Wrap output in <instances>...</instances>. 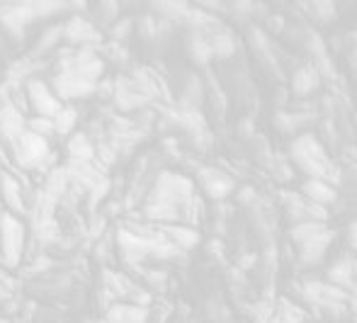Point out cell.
Masks as SVG:
<instances>
[{"instance_id": "1", "label": "cell", "mask_w": 357, "mask_h": 323, "mask_svg": "<svg viewBox=\"0 0 357 323\" xmlns=\"http://www.w3.org/2000/svg\"><path fill=\"white\" fill-rule=\"evenodd\" d=\"M289 158L306 175V180H325L333 185V182L341 178L338 168L333 165L331 156L325 154L323 141H319V139L309 132L297 136L289 143Z\"/></svg>"}, {"instance_id": "2", "label": "cell", "mask_w": 357, "mask_h": 323, "mask_svg": "<svg viewBox=\"0 0 357 323\" xmlns=\"http://www.w3.org/2000/svg\"><path fill=\"white\" fill-rule=\"evenodd\" d=\"M27 236H29L27 224L3 209L0 212V263L5 267H10V270L20 267L27 250Z\"/></svg>"}, {"instance_id": "3", "label": "cell", "mask_w": 357, "mask_h": 323, "mask_svg": "<svg viewBox=\"0 0 357 323\" xmlns=\"http://www.w3.org/2000/svg\"><path fill=\"white\" fill-rule=\"evenodd\" d=\"M8 146H10L12 158H15V163L22 170H39V173H44V168L51 165L53 158H56L51 146H49V139H42L32 132H25L20 139H15Z\"/></svg>"}, {"instance_id": "4", "label": "cell", "mask_w": 357, "mask_h": 323, "mask_svg": "<svg viewBox=\"0 0 357 323\" xmlns=\"http://www.w3.org/2000/svg\"><path fill=\"white\" fill-rule=\"evenodd\" d=\"M49 85H51L53 95L59 97L64 105H69V102H73V100H86V97L95 95L97 83L73 73V71H59Z\"/></svg>"}, {"instance_id": "5", "label": "cell", "mask_w": 357, "mask_h": 323, "mask_svg": "<svg viewBox=\"0 0 357 323\" xmlns=\"http://www.w3.org/2000/svg\"><path fill=\"white\" fill-rule=\"evenodd\" d=\"M25 95H27V105L32 107L34 117H49V119H53V117L64 110V102L53 95L51 85L42 78L27 80Z\"/></svg>"}, {"instance_id": "6", "label": "cell", "mask_w": 357, "mask_h": 323, "mask_svg": "<svg viewBox=\"0 0 357 323\" xmlns=\"http://www.w3.org/2000/svg\"><path fill=\"white\" fill-rule=\"evenodd\" d=\"M32 22H37L32 3H3L0 5V27L5 29V34H10L12 42H22L27 27Z\"/></svg>"}, {"instance_id": "7", "label": "cell", "mask_w": 357, "mask_h": 323, "mask_svg": "<svg viewBox=\"0 0 357 323\" xmlns=\"http://www.w3.org/2000/svg\"><path fill=\"white\" fill-rule=\"evenodd\" d=\"M64 39L69 42V47H88L97 51L102 49V32L83 15H71L64 22Z\"/></svg>"}, {"instance_id": "8", "label": "cell", "mask_w": 357, "mask_h": 323, "mask_svg": "<svg viewBox=\"0 0 357 323\" xmlns=\"http://www.w3.org/2000/svg\"><path fill=\"white\" fill-rule=\"evenodd\" d=\"M197 180H199V187H202L204 195L214 202L226 200V197L236 192V180L229 173H224V170H219V168L202 165V168L197 170Z\"/></svg>"}, {"instance_id": "9", "label": "cell", "mask_w": 357, "mask_h": 323, "mask_svg": "<svg viewBox=\"0 0 357 323\" xmlns=\"http://www.w3.org/2000/svg\"><path fill=\"white\" fill-rule=\"evenodd\" d=\"M0 200L8 207L5 212L15 214V217H25L27 214L25 187L12 173H0Z\"/></svg>"}, {"instance_id": "10", "label": "cell", "mask_w": 357, "mask_h": 323, "mask_svg": "<svg viewBox=\"0 0 357 323\" xmlns=\"http://www.w3.org/2000/svg\"><path fill=\"white\" fill-rule=\"evenodd\" d=\"M333 239H336V231L328 226H325L323 231L309 236V239H304L301 243H297L299 246V260H301L304 265H316V263L325 255L328 246L333 243Z\"/></svg>"}, {"instance_id": "11", "label": "cell", "mask_w": 357, "mask_h": 323, "mask_svg": "<svg viewBox=\"0 0 357 323\" xmlns=\"http://www.w3.org/2000/svg\"><path fill=\"white\" fill-rule=\"evenodd\" d=\"M151 309L134 307L129 302H114L107 307L105 323H149Z\"/></svg>"}, {"instance_id": "12", "label": "cell", "mask_w": 357, "mask_h": 323, "mask_svg": "<svg viewBox=\"0 0 357 323\" xmlns=\"http://www.w3.org/2000/svg\"><path fill=\"white\" fill-rule=\"evenodd\" d=\"M158 231L171 241L180 253L192 250L199 246V231L195 226H185V224H168V226H158Z\"/></svg>"}, {"instance_id": "13", "label": "cell", "mask_w": 357, "mask_h": 323, "mask_svg": "<svg viewBox=\"0 0 357 323\" xmlns=\"http://www.w3.org/2000/svg\"><path fill=\"white\" fill-rule=\"evenodd\" d=\"M299 195L304 197L306 202H311V204H319V207H328V204H333L338 200L336 185L325 180H304Z\"/></svg>"}, {"instance_id": "14", "label": "cell", "mask_w": 357, "mask_h": 323, "mask_svg": "<svg viewBox=\"0 0 357 323\" xmlns=\"http://www.w3.org/2000/svg\"><path fill=\"white\" fill-rule=\"evenodd\" d=\"M321 85V75L319 71L311 64H301L299 69H294L292 73V93L297 97H309L311 93L319 91Z\"/></svg>"}, {"instance_id": "15", "label": "cell", "mask_w": 357, "mask_h": 323, "mask_svg": "<svg viewBox=\"0 0 357 323\" xmlns=\"http://www.w3.org/2000/svg\"><path fill=\"white\" fill-rule=\"evenodd\" d=\"M66 154H69V160L95 163V143L90 141L86 132H73L66 141Z\"/></svg>"}, {"instance_id": "16", "label": "cell", "mask_w": 357, "mask_h": 323, "mask_svg": "<svg viewBox=\"0 0 357 323\" xmlns=\"http://www.w3.org/2000/svg\"><path fill=\"white\" fill-rule=\"evenodd\" d=\"M61 39H64V25L47 27V29H44V32L37 37V42H34V47L29 49V53H27V56L32 58V61H39V58H44L49 51H53V49L59 47Z\"/></svg>"}, {"instance_id": "17", "label": "cell", "mask_w": 357, "mask_h": 323, "mask_svg": "<svg viewBox=\"0 0 357 323\" xmlns=\"http://www.w3.org/2000/svg\"><path fill=\"white\" fill-rule=\"evenodd\" d=\"M69 190H71V178H69V173H66L64 165H53V168H49L42 192H47L51 200L61 202L66 195H69Z\"/></svg>"}, {"instance_id": "18", "label": "cell", "mask_w": 357, "mask_h": 323, "mask_svg": "<svg viewBox=\"0 0 357 323\" xmlns=\"http://www.w3.org/2000/svg\"><path fill=\"white\" fill-rule=\"evenodd\" d=\"M204 83L199 75H187L185 88H182V97L177 102V107H187V110H199L204 102Z\"/></svg>"}, {"instance_id": "19", "label": "cell", "mask_w": 357, "mask_h": 323, "mask_svg": "<svg viewBox=\"0 0 357 323\" xmlns=\"http://www.w3.org/2000/svg\"><path fill=\"white\" fill-rule=\"evenodd\" d=\"M187 53H190V58L197 66H209L214 61L212 47H209L207 37L202 32H190V37H187Z\"/></svg>"}, {"instance_id": "20", "label": "cell", "mask_w": 357, "mask_h": 323, "mask_svg": "<svg viewBox=\"0 0 357 323\" xmlns=\"http://www.w3.org/2000/svg\"><path fill=\"white\" fill-rule=\"evenodd\" d=\"M151 10L158 12V20H166V22H182L185 15L190 12V5L187 3H153Z\"/></svg>"}, {"instance_id": "21", "label": "cell", "mask_w": 357, "mask_h": 323, "mask_svg": "<svg viewBox=\"0 0 357 323\" xmlns=\"http://www.w3.org/2000/svg\"><path fill=\"white\" fill-rule=\"evenodd\" d=\"M110 187H112V180L110 178H102L100 182H95V185L90 187V190L86 192V207L90 214H97V207H100L102 202L107 200V195H110Z\"/></svg>"}, {"instance_id": "22", "label": "cell", "mask_w": 357, "mask_h": 323, "mask_svg": "<svg viewBox=\"0 0 357 323\" xmlns=\"http://www.w3.org/2000/svg\"><path fill=\"white\" fill-rule=\"evenodd\" d=\"M78 117L80 115L73 105H64V110L53 117V129H56V134H61V136H71L75 124H78Z\"/></svg>"}, {"instance_id": "23", "label": "cell", "mask_w": 357, "mask_h": 323, "mask_svg": "<svg viewBox=\"0 0 357 323\" xmlns=\"http://www.w3.org/2000/svg\"><path fill=\"white\" fill-rule=\"evenodd\" d=\"M301 8H304V10L309 12L319 25H331V22L338 17L333 3H304Z\"/></svg>"}, {"instance_id": "24", "label": "cell", "mask_w": 357, "mask_h": 323, "mask_svg": "<svg viewBox=\"0 0 357 323\" xmlns=\"http://www.w3.org/2000/svg\"><path fill=\"white\" fill-rule=\"evenodd\" d=\"M134 25H136V20H134V17H119L117 22H112V25H110V29H107V34H110V42L122 44L124 39L132 34Z\"/></svg>"}, {"instance_id": "25", "label": "cell", "mask_w": 357, "mask_h": 323, "mask_svg": "<svg viewBox=\"0 0 357 323\" xmlns=\"http://www.w3.org/2000/svg\"><path fill=\"white\" fill-rule=\"evenodd\" d=\"M27 132L37 134L42 139H51L56 129H53V119H49V117H32V119H27Z\"/></svg>"}, {"instance_id": "26", "label": "cell", "mask_w": 357, "mask_h": 323, "mask_svg": "<svg viewBox=\"0 0 357 323\" xmlns=\"http://www.w3.org/2000/svg\"><path fill=\"white\" fill-rule=\"evenodd\" d=\"M275 127L280 129L282 134H294V132H299V115L297 112H284V110H280V112H275Z\"/></svg>"}, {"instance_id": "27", "label": "cell", "mask_w": 357, "mask_h": 323, "mask_svg": "<svg viewBox=\"0 0 357 323\" xmlns=\"http://www.w3.org/2000/svg\"><path fill=\"white\" fill-rule=\"evenodd\" d=\"M32 10L37 20H49V17L59 15V12H66L69 5L66 3H51V0H44V3H32Z\"/></svg>"}, {"instance_id": "28", "label": "cell", "mask_w": 357, "mask_h": 323, "mask_svg": "<svg viewBox=\"0 0 357 323\" xmlns=\"http://www.w3.org/2000/svg\"><path fill=\"white\" fill-rule=\"evenodd\" d=\"M141 275H144V280L149 282V287H163L168 280L166 270H144Z\"/></svg>"}, {"instance_id": "29", "label": "cell", "mask_w": 357, "mask_h": 323, "mask_svg": "<svg viewBox=\"0 0 357 323\" xmlns=\"http://www.w3.org/2000/svg\"><path fill=\"white\" fill-rule=\"evenodd\" d=\"M265 27L270 29L272 34H282L287 22H284V15H267L265 17Z\"/></svg>"}, {"instance_id": "30", "label": "cell", "mask_w": 357, "mask_h": 323, "mask_svg": "<svg viewBox=\"0 0 357 323\" xmlns=\"http://www.w3.org/2000/svg\"><path fill=\"white\" fill-rule=\"evenodd\" d=\"M49 267H51V260H49L47 255H39V258L32 263V267H29V272L37 275V272H44V270H49Z\"/></svg>"}, {"instance_id": "31", "label": "cell", "mask_w": 357, "mask_h": 323, "mask_svg": "<svg viewBox=\"0 0 357 323\" xmlns=\"http://www.w3.org/2000/svg\"><path fill=\"white\" fill-rule=\"evenodd\" d=\"M253 200H256V190H253L251 185L238 187V202L241 204H251Z\"/></svg>"}, {"instance_id": "32", "label": "cell", "mask_w": 357, "mask_h": 323, "mask_svg": "<svg viewBox=\"0 0 357 323\" xmlns=\"http://www.w3.org/2000/svg\"><path fill=\"white\" fill-rule=\"evenodd\" d=\"M347 241H350V246L357 250V222H352L350 226H347Z\"/></svg>"}, {"instance_id": "33", "label": "cell", "mask_w": 357, "mask_h": 323, "mask_svg": "<svg viewBox=\"0 0 357 323\" xmlns=\"http://www.w3.org/2000/svg\"><path fill=\"white\" fill-rule=\"evenodd\" d=\"M209 253H212V255L221 253V241H212V243H209Z\"/></svg>"}, {"instance_id": "34", "label": "cell", "mask_w": 357, "mask_h": 323, "mask_svg": "<svg viewBox=\"0 0 357 323\" xmlns=\"http://www.w3.org/2000/svg\"><path fill=\"white\" fill-rule=\"evenodd\" d=\"M251 129H253V127H251V119H248V122H245V119L241 122V134H245V136H251V134H253Z\"/></svg>"}, {"instance_id": "35", "label": "cell", "mask_w": 357, "mask_h": 323, "mask_svg": "<svg viewBox=\"0 0 357 323\" xmlns=\"http://www.w3.org/2000/svg\"><path fill=\"white\" fill-rule=\"evenodd\" d=\"M0 302H10V291H8V287L0 285Z\"/></svg>"}, {"instance_id": "36", "label": "cell", "mask_w": 357, "mask_h": 323, "mask_svg": "<svg viewBox=\"0 0 357 323\" xmlns=\"http://www.w3.org/2000/svg\"><path fill=\"white\" fill-rule=\"evenodd\" d=\"M350 66H352V71H355V78H357V49L350 53Z\"/></svg>"}, {"instance_id": "37", "label": "cell", "mask_w": 357, "mask_h": 323, "mask_svg": "<svg viewBox=\"0 0 357 323\" xmlns=\"http://www.w3.org/2000/svg\"><path fill=\"white\" fill-rule=\"evenodd\" d=\"M0 323H8V318H3V316H0Z\"/></svg>"}, {"instance_id": "38", "label": "cell", "mask_w": 357, "mask_h": 323, "mask_svg": "<svg viewBox=\"0 0 357 323\" xmlns=\"http://www.w3.org/2000/svg\"><path fill=\"white\" fill-rule=\"evenodd\" d=\"M0 158H3V146H0Z\"/></svg>"}, {"instance_id": "39", "label": "cell", "mask_w": 357, "mask_h": 323, "mask_svg": "<svg viewBox=\"0 0 357 323\" xmlns=\"http://www.w3.org/2000/svg\"><path fill=\"white\" fill-rule=\"evenodd\" d=\"M0 212H3V200H0Z\"/></svg>"}]
</instances>
